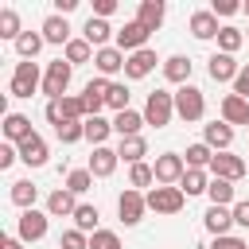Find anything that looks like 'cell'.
<instances>
[{"label":"cell","instance_id":"obj_1","mask_svg":"<svg viewBox=\"0 0 249 249\" xmlns=\"http://www.w3.org/2000/svg\"><path fill=\"white\" fill-rule=\"evenodd\" d=\"M171 117H175V93H167V89H152L148 101H144V124H152V128H167Z\"/></svg>","mask_w":249,"mask_h":249},{"label":"cell","instance_id":"obj_2","mask_svg":"<svg viewBox=\"0 0 249 249\" xmlns=\"http://www.w3.org/2000/svg\"><path fill=\"white\" fill-rule=\"evenodd\" d=\"M202 113H206V97H202V89L198 86H179L175 89V117H183L187 124H195V121H202Z\"/></svg>","mask_w":249,"mask_h":249},{"label":"cell","instance_id":"obj_3","mask_svg":"<svg viewBox=\"0 0 249 249\" xmlns=\"http://www.w3.org/2000/svg\"><path fill=\"white\" fill-rule=\"evenodd\" d=\"M152 171H156V187H179L187 175V160L179 152H163V156H156Z\"/></svg>","mask_w":249,"mask_h":249},{"label":"cell","instance_id":"obj_4","mask_svg":"<svg viewBox=\"0 0 249 249\" xmlns=\"http://www.w3.org/2000/svg\"><path fill=\"white\" fill-rule=\"evenodd\" d=\"M70 78H74V66H70L66 58H54V62L47 66V74H43V93H47V101H54V97H66V89H70Z\"/></svg>","mask_w":249,"mask_h":249},{"label":"cell","instance_id":"obj_5","mask_svg":"<svg viewBox=\"0 0 249 249\" xmlns=\"http://www.w3.org/2000/svg\"><path fill=\"white\" fill-rule=\"evenodd\" d=\"M47 121L54 124V128H62V124H70V121H86V109H82V97H54V101H47Z\"/></svg>","mask_w":249,"mask_h":249},{"label":"cell","instance_id":"obj_6","mask_svg":"<svg viewBox=\"0 0 249 249\" xmlns=\"http://www.w3.org/2000/svg\"><path fill=\"white\" fill-rule=\"evenodd\" d=\"M144 198H148V210H156V214H179L187 202V195L179 187H152Z\"/></svg>","mask_w":249,"mask_h":249},{"label":"cell","instance_id":"obj_7","mask_svg":"<svg viewBox=\"0 0 249 249\" xmlns=\"http://www.w3.org/2000/svg\"><path fill=\"white\" fill-rule=\"evenodd\" d=\"M144 210H148V198H144V191H132V187H124V191L117 195V214H121V222H124V226H136V222L144 218Z\"/></svg>","mask_w":249,"mask_h":249},{"label":"cell","instance_id":"obj_8","mask_svg":"<svg viewBox=\"0 0 249 249\" xmlns=\"http://www.w3.org/2000/svg\"><path fill=\"white\" fill-rule=\"evenodd\" d=\"M39 86H43V78H39V62H16V74H12V97H31Z\"/></svg>","mask_w":249,"mask_h":249},{"label":"cell","instance_id":"obj_9","mask_svg":"<svg viewBox=\"0 0 249 249\" xmlns=\"http://www.w3.org/2000/svg\"><path fill=\"white\" fill-rule=\"evenodd\" d=\"M214 179H230V183H237L245 171H249V163L241 160V156H230V152H214V160H210V167H206Z\"/></svg>","mask_w":249,"mask_h":249},{"label":"cell","instance_id":"obj_10","mask_svg":"<svg viewBox=\"0 0 249 249\" xmlns=\"http://www.w3.org/2000/svg\"><path fill=\"white\" fill-rule=\"evenodd\" d=\"M105 93H109V78H89V82H86V89H82L86 121H89V117H101V109H105Z\"/></svg>","mask_w":249,"mask_h":249},{"label":"cell","instance_id":"obj_11","mask_svg":"<svg viewBox=\"0 0 249 249\" xmlns=\"http://www.w3.org/2000/svg\"><path fill=\"white\" fill-rule=\"evenodd\" d=\"M47 218H51V214H43V210H23V214H19V226H16V237H19V241H39V237H47Z\"/></svg>","mask_w":249,"mask_h":249},{"label":"cell","instance_id":"obj_12","mask_svg":"<svg viewBox=\"0 0 249 249\" xmlns=\"http://www.w3.org/2000/svg\"><path fill=\"white\" fill-rule=\"evenodd\" d=\"M206 70H210L214 82H237V74H241L237 58H233V54H222V51H214V54L206 58Z\"/></svg>","mask_w":249,"mask_h":249},{"label":"cell","instance_id":"obj_13","mask_svg":"<svg viewBox=\"0 0 249 249\" xmlns=\"http://www.w3.org/2000/svg\"><path fill=\"white\" fill-rule=\"evenodd\" d=\"M82 39H86L93 51H101V47H109V39H117V31L109 27V19L89 16V19H86V27H82Z\"/></svg>","mask_w":249,"mask_h":249},{"label":"cell","instance_id":"obj_14","mask_svg":"<svg viewBox=\"0 0 249 249\" xmlns=\"http://www.w3.org/2000/svg\"><path fill=\"white\" fill-rule=\"evenodd\" d=\"M148 35H152V31H144V27L132 19V23H124V27L117 31V47H121L124 54H136V51L148 47Z\"/></svg>","mask_w":249,"mask_h":249},{"label":"cell","instance_id":"obj_15","mask_svg":"<svg viewBox=\"0 0 249 249\" xmlns=\"http://www.w3.org/2000/svg\"><path fill=\"white\" fill-rule=\"evenodd\" d=\"M124 62H128V54H124L121 47H101V51L93 54V66H97V78H109V74H117V70H124Z\"/></svg>","mask_w":249,"mask_h":249},{"label":"cell","instance_id":"obj_16","mask_svg":"<svg viewBox=\"0 0 249 249\" xmlns=\"http://www.w3.org/2000/svg\"><path fill=\"white\" fill-rule=\"evenodd\" d=\"M117 163H121V156H117V148H93V156H89V175L93 179H109L113 171H117Z\"/></svg>","mask_w":249,"mask_h":249},{"label":"cell","instance_id":"obj_17","mask_svg":"<svg viewBox=\"0 0 249 249\" xmlns=\"http://www.w3.org/2000/svg\"><path fill=\"white\" fill-rule=\"evenodd\" d=\"M163 16H167L163 0H140V8H136V23L144 31H160L163 27Z\"/></svg>","mask_w":249,"mask_h":249},{"label":"cell","instance_id":"obj_18","mask_svg":"<svg viewBox=\"0 0 249 249\" xmlns=\"http://www.w3.org/2000/svg\"><path fill=\"white\" fill-rule=\"evenodd\" d=\"M202 144H210L214 152H230V144H233V124H226V121H210V124L202 128Z\"/></svg>","mask_w":249,"mask_h":249},{"label":"cell","instance_id":"obj_19","mask_svg":"<svg viewBox=\"0 0 249 249\" xmlns=\"http://www.w3.org/2000/svg\"><path fill=\"white\" fill-rule=\"evenodd\" d=\"M74 210H78V195H70L66 187L47 195V214L51 218H74Z\"/></svg>","mask_w":249,"mask_h":249},{"label":"cell","instance_id":"obj_20","mask_svg":"<svg viewBox=\"0 0 249 249\" xmlns=\"http://www.w3.org/2000/svg\"><path fill=\"white\" fill-rule=\"evenodd\" d=\"M156 51L152 47H144V51H136V54H128V62H124V78H148L152 70H156Z\"/></svg>","mask_w":249,"mask_h":249},{"label":"cell","instance_id":"obj_21","mask_svg":"<svg viewBox=\"0 0 249 249\" xmlns=\"http://www.w3.org/2000/svg\"><path fill=\"white\" fill-rule=\"evenodd\" d=\"M16 148H19V160H23L27 167H43V163H47V140H43L39 132H31V136H27L23 144H16Z\"/></svg>","mask_w":249,"mask_h":249},{"label":"cell","instance_id":"obj_22","mask_svg":"<svg viewBox=\"0 0 249 249\" xmlns=\"http://www.w3.org/2000/svg\"><path fill=\"white\" fill-rule=\"evenodd\" d=\"M31 132H35V128H31V121H27L23 113H4V140H8V144H23Z\"/></svg>","mask_w":249,"mask_h":249},{"label":"cell","instance_id":"obj_23","mask_svg":"<svg viewBox=\"0 0 249 249\" xmlns=\"http://www.w3.org/2000/svg\"><path fill=\"white\" fill-rule=\"evenodd\" d=\"M202 226H206L214 237H226L230 226H233V210H230V206H210V210L202 214Z\"/></svg>","mask_w":249,"mask_h":249},{"label":"cell","instance_id":"obj_24","mask_svg":"<svg viewBox=\"0 0 249 249\" xmlns=\"http://www.w3.org/2000/svg\"><path fill=\"white\" fill-rule=\"evenodd\" d=\"M222 121L226 124H249V101L237 93H226L222 97Z\"/></svg>","mask_w":249,"mask_h":249},{"label":"cell","instance_id":"obj_25","mask_svg":"<svg viewBox=\"0 0 249 249\" xmlns=\"http://www.w3.org/2000/svg\"><path fill=\"white\" fill-rule=\"evenodd\" d=\"M43 39L54 43V47H66V43H70V23H66V16H58V12L47 16V19H43Z\"/></svg>","mask_w":249,"mask_h":249},{"label":"cell","instance_id":"obj_26","mask_svg":"<svg viewBox=\"0 0 249 249\" xmlns=\"http://www.w3.org/2000/svg\"><path fill=\"white\" fill-rule=\"evenodd\" d=\"M117 156H121L128 167H132V163H144V156H148V140H144V136H121Z\"/></svg>","mask_w":249,"mask_h":249},{"label":"cell","instance_id":"obj_27","mask_svg":"<svg viewBox=\"0 0 249 249\" xmlns=\"http://www.w3.org/2000/svg\"><path fill=\"white\" fill-rule=\"evenodd\" d=\"M163 78L175 82V86H187V82H191V58H187V54H171V58H163Z\"/></svg>","mask_w":249,"mask_h":249},{"label":"cell","instance_id":"obj_28","mask_svg":"<svg viewBox=\"0 0 249 249\" xmlns=\"http://www.w3.org/2000/svg\"><path fill=\"white\" fill-rule=\"evenodd\" d=\"M218 31L222 27H218V16L214 12H195L191 16V35L195 39H218Z\"/></svg>","mask_w":249,"mask_h":249},{"label":"cell","instance_id":"obj_29","mask_svg":"<svg viewBox=\"0 0 249 249\" xmlns=\"http://www.w3.org/2000/svg\"><path fill=\"white\" fill-rule=\"evenodd\" d=\"M140 124H144V113H136V109H124V113L113 117V132L117 136H140Z\"/></svg>","mask_w":249,"mask_h":249},{"label":"cell","instance_id":"obj_30","mask_svg":"<svg viewBox=\"0 0 249 249\" xmlns=\"http://www.w3.org/2000/svg\"><path fill=\"white\" fill-rule=\"evenodd\" d=\"M35 198H39V187H35L31 179H16V183H12V202H16L19 210H35Z\"/></svg>","mask_w":249,"mask_h":249},{"label":"cell","instance_id":"obj_31","mask_svg":"<svg viewBox=\"0 0 249 249\" xmlns=\"http://www.w3.org/2000/svg\"><path fill=\"white\" fill-rule=\"evenodd\" d=\"M43 43H47V39H43V31H23V35L16 39V51H19V58H23V62H35V54L43 51Z\"/></svg>","mask_w":249,"mask_h":249},{"label":"cell","instance_id":"obj_32","mask_svg":"<svg viewBox=\"0 0 249 249\" xmlns=\"http://www.w3.org/2000/svg\"><path fill=\"white\" fill-rule=\"evenodd\" d=\"M109 132H113V121H105V117H89V121H86V140H89L93 148H105Z\"/></svg>","mask_w":249,"mask_h":249},{"label":"cell","instance_id":"obj_33","mask_svg":"<svg viewBox=\"0 0 249 249\" xmlns=\"http://www.w3.org/2000/svg\"><path fill=\"white\" fill-rule=\"evenodd\" d=\"M179 191H183L187 198H191V195H206V191H210V175H206V171H195V167H187V175H183Z\"/></svg>","mask_w":249,"mask_h":249},{"label":"cell","instance_id":"obj_34","mask_svg":"<svg viewBox=\"0 0 249 249\" xmlns=\"http://www.w3.org/2000/svg\"><path fill=\"white\" fill-rule=\"evenodd\" d=\"M97 206H89V202H78V210H74V230H82V233H97Z\"/></svg>","mask_w":249,"mask_h":249},{"label":"cell","instance_id":"obj_35","mask_svg":"<svg viewBox=\"0 0 249 249\" xmlns=\"http://www.w3.org/2000/svg\"><path fill=\"white\" fill-rule=\"evenodd\" d=\"M62 51H66V62H70V66H82V62H89V58L97 54V51H93L86 39H70Z\"/></svg>","mask_w":249,"mask_h":249},{"label":"cell","instance_id":"obj_36","mask_svg":"<svg viewBox=\"0 0 249 249\" xmlns=\"http://www.w3.org/2000/svg\"><path fill=\"white\" fill-rule=\"evenodd\" d=\"M183 160H187V167H195V171H206V167H210V160H214V148H210V144H191Z\"/></svg>","mask_w":249,"mask_h":249},{"label":"cell","instance_id":"obj_37","mask_svg":"<svg viewBox=\"0 0 249 249\" xmlns=\"http://www.w3.org/2000/svg\"><path fill=\"white\" fill-rule=\"evenodd\" d=\"M152 183H156V171H152V163H132L128 167V187L132 191H152Z\"/></svg>","mask_w":249,"mask_h":249},{"label":"cell","instance_id":"obj_38","mask_svg":"<svg viewBox=\"0 0 249 249\" xmlns=\"http://www.w3.org/2000/svg\"><path fill=\"white\" fill-rule=\"evenodd\" d=\"M206 198H210V206H230L233 202V183L230 179H210Z\"/></svg>","mask_w":249,"mask_h":249},{"label":"cell","instance_id":"obj_39","mask_svg":"<svg viewBox=\"0 0 249 249\" xmlns=\"http://www.w3.org/2000/svg\"><path fill=\"white\" fill-rule=\"evenodd\" d=\"M23 35V27H19V16H16V8H0V39H19Z\"/></svg>","mask_w":249,"mask_h":249},{"label":"cell","instance_id":"obj_40","mask_svg":"<svg viewBox=\"0 0 249 249\" xmlns=\"http://www.w3.org/2000/svg\"><path fill=\"white\" fill-rule=\"evenodd\" d=\"M241 43H245V31H237V27H222L218 31V51L222 54H237Z\"/></svg>","mask_w":249,"mask_h":249},{"label":"cell","instance_id":"obj_41","mask_svg":"<svg viewBox=\"0 0 249 249\" xmlns=\"http://www.w3.org/2000/svg\"><path fill=\"white\" fill-rule=\"evenodd\" d=\"M89 187H93L89 167H78V171H70V175H66V191H70V195H86Z\"/></svg>","mask_w":249,"mask_h":249},{"label":"cell","instance_id":"obj_42","mask_svg":"<svg viewBox=\"0 0 249 249\" xmlns=\"http://www.w3.org/2000/svg\"><path fill=\"white\" fill-rule=\"evenodd\" d=\"M105 105H109V109H117V113H124V109H128V86H121V82H109Z\"/></svg>","mask_w":249,"mask_h":249},{"label":"cell","instance_id":"obj_43","mask_svg":"<svg viewBox=\"0 0 249 249\" xmlns=\"http://www.w3.org/2000/svg\"><path fill=\"white\" fill-rule=\"evenodd\" d=\"M54 136H58L62 144H78V140H86V121H70V124L54 128Z\"/></svg>","mask_w":249,"mask_h":249},{"label":"cell","instance_id":"obj_44","mask_svg":"<svg viewBox=\"0 0 249 249\" xmlns=\"http://www.w3.org/2000/svg\"><path fill=\"white\" fill-rule=\"evenodd\" d=\"M89 249H124V245L113 230H97V233H89Z\"/></svg>","mask_w":249,"mask_h":249},{"label":"cell","instance_id":"obj_45","mask_svg":"<svg viewBox=\"0 0 249 249\" xmlns=\"http://www.w3.org/2000/svg\"><path fill=\"white\" fill-rule=\"evenodd\" d=\"M58 249H89V233H82V230H66V233L58 237Z\"/></svg>","mask_w":249,"mask_h":249},{"label":"cell","instance_id":"obj_46","mask_svg":"<svg viewBox=\"0 0 249 249\" xmlns=\"http://www.w3.org/2000/svg\"><path fill=\"white\" fill-rule=\"evenodd\" d=\"M16 160H19V148H16V144H8V140H4V144H0V171H4V167H12V163H16Z\"/></svg>","mask_w":249,"mask_h":249},{"label":"cell","instance_id":"obj_47","mask_svg":"<svg viewBox=\"0 0 249 249\" xmlns=\"http://www.w3.org/2000/svg\"><path fill=\"white\" fill-rule=\"evenodd\" d=\"M210 12H214V16H233V12H241V4H237V0H214Z\"/></svg>","mask_w":249,"mask_h":249},{"label":"cell","instance_id":"obj_48","mask_svg":"<svg viewBox=\"0 0 249 249\" xmlns=\"http://www.w3.org/2000/svg\"><path fill=\"white\" fill-rule=\"evenodd\" d=\"M233 226H245V230H249V198L233 202Z\"/></svg>","mask_w":249,"mask_h":249},{"label":"cell","instance_id":"obj_49","mask_svg":"<svg viewBox=\"0 0 249 249\" xmlns=\"http://www.w3.org/2000/svg\"><path fill=\"white\" fill-rule=\"evenodd\" d=\"M210 249H249L241 237H233V233H226V237H214V245Z\"/></svg>","mask_w":249,"mask_h":249},{"label":"cell","instance_id":"obj_50","mask_svg":"<svg viewBox=\"0 0 249 249\" xmlns=\"http://www.w3.org/2000/svg\"><path fill=\"white\" fill-rule=\"evenodd\" d=\"M113 12H117V0H93V16L97 19H109Z\"/></svg>","mask_w":249,"mask_h":249},{"label":"cell","instance_id":"obj_51","mask_svg":"<svg viewBox=\"0 0 249 249\" xmlns=\"http://www.w3.org/2000/svg\"><path fill=\"white\" fill-rule=\"evenodd\" d=\"M233 93L249 101V66H241V74H237V82H233Z\"/></svg>","mask_w":249,"mask_h":249},{"label":"cell","instance_id":"obj_52","mask_svg":"<svg viewBox=\"0 0 249 249\" xmlns=\"http://www.w3.org/2000/svg\"><path fill=\"white\" fill-rule=\"evenodd\" d=\"M54 4H58V16H66V12L78 8V0H54Z\"/></svg>","mask_w":249,"mask_h":249},{"label":"cell","instance_id":"obj_53","mask_svg":"<svg viewBox=\"0 0 249 249\" xmlns=\"http://www.w3.org/2000/svg\"><path fill=\"white\" fill-rule=\"evenodd\" d=\"M0 249H23V241H19V237H4V241H0Z\"/></svg>","mask_w":249,"mask_h":249},{"label":"cell","instance_id":"obj_54","mask_svg":"<svg viewBox=\"0 0 249 249\" xmlns=\"http://www.w3.org/2000/svg\"><path fill=\"white\" fill-rule=\"evenodd\" d=\"M241 12H245V16H249V4H241Z\"/></svg>","mask_w":249,"mask_h":249},{"label":"cell","instance_id":"obj_55","mask_svg":"<svg viewBox=\"0 0 249 249\" xmlns=\"http://www.w3.org/2000/svg\"><path fill=\"white\" fill-rule=\"evenodd\" d=\"M245 39H249V31H245Z\"/></svg>","mask_w":249,"mask_h":249},{"label":"cell","instance_id":"obj_56","mask_svg":"<svg viewBox=\"0 0 249 249\" xmlns=\"http://www.w3.org/2000/svg\"><path fill=\"white\" fill-rule=\"evenodd\" d=\"M245 163H249V160H245Z\"/></svg>","mask_w":249,"mask_h":249}]
</instances>
